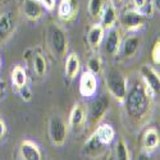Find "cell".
Instances as JSON below:
<instances>
[{"label": "cell", "mask_w": 160, "mask_h": 160, "mask_svg": "<svg viewBox=\"0 0 160 160\" xmlns=\"http://www.w3.org/2000/svg\"><path fill=\"white\" fill-rule=\"evenodd\" d=\"M150 96L148 94V88H141V87H135L127 99V110L131 118L136 119V121H142L148 117L149 109H150Z\"/></svg>", "instance_id": "1"}, {"label": "cell", "mask_w": 160, "mask_h": 160, "mask_svg": "<svg viewBox=\"0 0 160 160\" xmlns=\"http://www.w3.org/2000/svg\"><path fill=\"white\" fill-rule=\"evenodd\" d=\"M106 85L110 94L118 100L123 102L127 96V79L123 73L118 69H110L106 76Z\"/></svg>", "instance_id": "2"}, {"label": "cell", "mask_w": 160, "mask_h": 160, "mask_svg": "<svg viewBox=\"0 0 160 160\" xmlns=\"http://www.w3.org/2000/svg\"><path fill=\"white\" fill-rule=\"evenodd\" d=\"M49 40L54 54H57L58 57H63L67 51V48H68L65 31L58 24H51L49 28Z\"/></svg>", "instance_id": "3"}, {"label": "cell", "mask_w": 160, "mask_h": 160, "mask_svg": "<svg viewBox=\"0 0 160 160\" xmlns=\"http://www.w3.org/2000/svg\"><path fill=\"white\" fill-rule=\"evenodd\" d=\"M49 135L51 138V142L55 146H63L67 135H68V127H67L65 122L58 115L51 117L50 123H49Z\"/></svg>", "instance_id": "4"}, {"label": "cell", "mask_w": 160, "mask_h": 160, "mask_svg": "<svg viewBox=\"0 0 160 160\" xmlns=\"http://www.w3.org/2000/svg\"><path fill=\"white\" fill-rule=\"evenodd\" d=\"M122 26L128 31H137L146 24V17L140 10H127L121 18Z\"/></svg>", "instance_id": "5"}, {"label": "cell", "mask_w": 160, "mask_h": 160, "mask_svg": "<svg viewBox=\"0 0 160 160\" xmlns=\"http://www.w3.org/2000/svg\"><path fill=\"white\" fill-rule=\"evenodd\" d=\"M96 90H98L96 76L90 71H85L81 78H79V92H81V95L85 98H91L96 94Z\"/></svg>", "instance_id": "6"}, {"label": "cell", "mask_w": 160, "mask_h": 160, "mask_svg": "<svg viewBox=\"0 0 160 160\" xmlns=\"http://www.w3.org/2000/svg\"><path fill=\"white\" fill-rule=\"evenodd\" d=\"M122 45V40H121V32L118 30L110 28V32L108 33L104 42V51L105 54H108L109 57H114L118 54L119 49Z\"/></svg>", "instance_id": "7"}, {"label": "cell", "mask_w": 160, "mask_h": 160, "mask_svg": "<svg viewBox=\"0 0 160 160\" xmlns=\"http://www.w3.org/2000/svg\"><path fill=\"white\" fill-rule=\"evenodd\" d=\"M19 156L24 160H40L41 158V151L38 146L32 141H22L19 146Z\"/></svg>", "instance_id": "8"}, {"label": "cell", "mask_w": 160, "mask_h": 160, "mask_svg": "<svg viewBox=\"0 0 160 160\" xmlns=\"http://www.w3.org/2000/svg\"><path fill=\"white\" fill-rule=\"evenodd\" d=\"M77 0H60L58 7L59 18L63 21H71L77 14Z\"/></svg>", "instance_id": "9"}, {"label": "cell", "mask_w": 160, "mask_h": 160, "mask_svg": "<svg viewBox=\"0 0 160 160\" xmlns=\"http://www.w3.org/2000/svg\"><path fill=\"white\" fill-rule=\"evenodd\" d=\"M141 74H142V78L145 81V85L148 86L154 94H158L159 92V86H160L159 74L152 68H150L149 65H143L142 67L141 68Z\"/></svg>", "instance_id": "10"}, {"label": "cell", "mask_w": 160, "mask_h": 160, "mask_svg": "<svg viewBox=\"0 0 160 160\" xmlns=\"http://www.w3.org/2000/svg\"><path fill=\"white\" fill-rule=\"evenodd\" d=\"M86 109L83 108V105L81 104H76L73 106V109L69 115V124L73 129H81L83 127V124L86 123Z\"/></svg>", "instance_id": "11"}, {"label": "cell", "mask_w": 160, "mask_h": 160, "mask_svg": "<svg viewBox=\"0 0 160 160\" xmlns=\"http://www.w3.org/2000/svg\"><path fill=\"white\" fill-rule=\"evenodd\" d=\"M23 12L30 21H37L42 16L44 7L40 3V0H24Z\"/></svg>", "instance_id": "12"}, {"label": "cell", "mask_w": 160, "mask_h": 160, "mask_svg": "<svg viewBox=\"0 0 160 160\" xmlns=\"http://www.w3.org/2000/svg\"><path fill=\"white\" fill-rule=\"evenodd\" d=\"M118 19V12L113 3H109L104 5L102 13H101V22H102V28L104 30H110L113 28Z\"/></svg>", "instance_id": "13"}, {"label": "cell", "mask_w": 160, "mask_h": 160, "mask_svg": "<svg viewBox=\"0 0 160 160\" xmlns=\"http://www.w3.org/2000/svg\"><path fill=\"white\" fill-rule=\"evenodd\" d=\"M104 40V28L101 24H94L90 28L88 33H87V42L91 46V49L98 50Z\"/></svg>", "instance_id": "14"}, {"label": "cell", "mask_w": 160, "mask_h": 160, "mask_svg": "<svg viewBox=\"0 0 160 160\" xmlns=\"http://www.w3.org/2000/svg\"><path fill=\"white\" fill-rule=\"evenodd\" d=\"M106 109H108V100L105 98H100L98 99L91 106L90 110V119L92 123H98L100 119L104 117Z\"/></svg>", "instance_id": "15"}, {"label": "cell", "mask_w": 160, "mask_h": 160, "mask_svg": "<svg viewBox=\"0 0 160 160\" xmlns=\"http://www.w3.org/2000/svg\"><path fill=\"white\" fill-rule=\"evenodd\" d=\"M160 142L159 137V132L155 128H149L143 133V138H142V146L145 151H152L155 150Z\"/></svg>", "instance_id": "16"}, {"label": "cell", "mask_w": 160, "mask_h": 160, "mask_svg": "<svg viewBox=\"0 0 160 160\" xmlns=\"http://www.w3.org/2000/svg\"><path fill=\"white\" fill-rule=\"evenodd\" d=\"M140 45H141V38L138 36H129L128 38H126L123 45H121L122 51H123V57L124 58L135 57Z\"/></svg>", "instance_id": "17"}, {"label": "cell", "mask_w": 160, "mask_h": 160, "mask_svg": "<svg viewBox=\"0 0 160 160\" xmlns=\"http://www.w3.org/2000/svg\"><path fill=\"white\" fill-rule=\"evenodd\" d=\"M79 59H78V55L76 52H71V54L67 57V60H65V73L69 78H76V76L78 74L79 72Z\"/></svg>", "instance_id": "18"}, {"label": "cell", "mask_w": 160, "mask_h": 160, "mask_svg": "<svg viewBox=\"0 0 160 160\" xmlns=\"http://www.w3.org/2000/svg\"><path fill=\"white\" fill-rule=\"evenodd\" d=\"M95 135L100 140V142H102L104 145H109L114 140L115 132H114V129L110 124H101V126L98 127Z\"/></svg>", "instance_id": "19"}, {"label": "cell", "mask_w": 160, "mask_h": 160, "mask_svg": "<svg viewBox=\"0 0 160 160\" xmlns=\"http://www.w3.org/2000/svg\"><path fill=\"white\" fill-rule=\"evenodd\" d=\"M12 82L17 88H22L27 83V73L21 65H16L12 71Z\"/></svg>", "instance_id": "20"}, {"label": "cell", "mask_w": 160, "mask_h": 160, "mask_svg": "<svg viewBox=\"0 0 160 160\" xmlns=\"http://www.w3.org/2000/svg\"><path fill=\"white\" fill-rule=\"evenodd\" d=\"M102 145H104V143L100 142V140L96 137V135H94L92 137H90V138L87 140V142L85 143V150H86V152L90 154V155H96V154L100 151V149H101Z\"/></svg>", "instance_id": "21"}, {"label": "cell", "mask_w": 160, "mask_h": 160, "mask_svg": "<svg viewBox=\"0 0 160 160\" xmlns=\"http://www.w3.org/2000/svg\"><path fill=\"white\" fill-rule=\"evenodd\" d=\"M104 9V0H90L88 2V13L92 18L101 17Z\"/></svg>", "instance_id": "22"}, {"label": "cell", "mask_w": 160, "mask_h": 160, "mask_svg": "<svg viewBox=\"0 0 160 160\" xmlns=\"http://www.w3.org/2000/svg\"><path fill=\"white\" fill-rule=\"evenodd\" d=\"M33 69H35L37 76H44L46 73V69H48L46 59L41 54L35 55V58H33Z\"/></svg>", "instance_id": "23"}, {"label": "cell", "mask_w": 160, "mask_h": 160, "mask_svg": "<svg viewBox=\"0 0 160 160\" xmlns=\"http://www.w3.org/2000/svg\"><path fill=\"white\" fill-rule=\"evenodd\" d=\"M115 155L117 159H121V160H128L129 158V152L127 149V143L123 140H119L117 143V148H115Z\"/></svg>", "instance_id": "24"}, {"label": "cell", "mask_w": 160, "mask_h": 160, "mask_svg": "<svg viewBox=\"0 0 160 160\" xmlns=\"http://www.w3.org/2000/svg\"><path fill=\"white\" fill-rule=\"evenodd\" d=\"M87 68L90 72H92L94 74H98L100 73L101 71V60L99 57H92L88 59V63H87Z\"/></svg>", "instance_id": "25"}, {"label": "cell", "mask_w": 160, "mask_h": 160, "mask_svg": "<svg viewBox=\"0 0 160 160\" xmlns=\"http://www.w3.org/2000/svg\"><path fill=\"white\" fill-rule=\"evenodd\" d=\"M10 31V21L7 16L0 17V37H4Z\"/></svg>", "instance_id": "26"}, {"label": "cell", "mask_w": 160, "mask_h": 160, "mask_svg": "<svg viewBox=\"0 0 160 160\" xmlns=\"http://www.w3.org/2000/svg\"><path fill=\"white\" fill-rule=\"evenodd\" d=\"M151 55H152L154 63H155V64H159V63H160V41H159V40L155 42V45H154V48H152Z\"/></svg>", "instance_id": "27"}, {"label": "cell", "mask_w": 160, "mask_h": 160, "mask_svg": "<svg viewBox=\"0 0 160 160\" xmlns=\"http://www.w3.org/2000/svg\"><path fill=\"white\" fill-rule=\"evenodd\" d=\"M40 3H41V5L48 9V10H52L55 8V4H57V0H40Z\"/></svg>", "instance_id": "28"}, {"label": "cell", "mask_w": 160, "mask_h": 160, "mask_svg": "<svg viewBox=\"0 0 160 160\" xmlns=\"http://www.w3.org/2000/svg\"><path fill=\"white\" fill-rule=\"evenodd\" d=\"M146 7V0H133V8L136 10H142Z\"/></svg>", "instance_id": "29"}, {"label": "cell", "mask_w": 160, "mask_h": 160, "mask_svg": "<svg viewBox=\"0 0 160 160\" xmlns=\"http://www.w3.org/2000/svg\"><path fill=\"white\" fill-rule=\"evenodd\" d=\"M5 133H7V126H5L4 121L0 119V138H3L5 136Z\"/></svg>", "instance_id": "30"}, {"label": "cell", "mask_w": 160, "mask_h": 160, "mask_svg": "<svg viewBox=\"0 0 160 160\" xmlns=\"http://www.w3.org/2000/svg\"><path fill=\"white\" fill-rule=\"evenodd\" d=\"M115 3H121V2H123V0H114Z\"/></svg>", "instance_id": "31"}, {"label": "cell", "mask_w": 160, "mask_h": 160, "mask_svg": "<svg viewBox=\"0 0 160 160\" xmlns=\"http://www.w3.org/2000/svg\"><path fill=\"white\" fill-rule=\"evenodd\" d=\"M0 68H2V59H0Z\"/></svg>", "instance_id": "32"}]
</instances>
